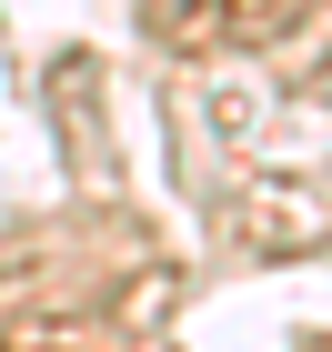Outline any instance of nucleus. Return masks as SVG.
<instances>
[{
  "instance_id": "1",
  "label": "nucleus",
  "mask_w": 332,
  "mask_h": 352,
  "mask_svg": "<svg viewBox=\"0 0 332 352\" xmlns=\"http://www.w3.org/2000/svg\"><path fill=\"white\" fill-rule=\"evenodd\" d=\"M312 0H181L171 10V51H252V41H272L292 30Z\"/></svg>"
}]
</instances>
